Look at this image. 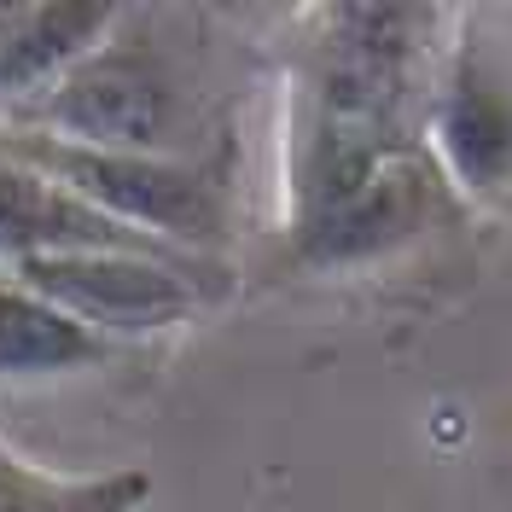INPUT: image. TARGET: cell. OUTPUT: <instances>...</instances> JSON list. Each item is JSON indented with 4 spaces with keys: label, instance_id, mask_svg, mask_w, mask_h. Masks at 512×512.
<instances>
[{
    "label": "cell",
    "instance_id": "8",
    "mask_svg": "<svg viewBox=\"0 0 512 512\" xmlns=\"http://www.w3.org/2000/svg\"><path fill=\"white\" fill-rule=\"evenodd\" d=\"M117 344L88 332L76 315L47 303L41 291L0 274V379H53L111 361Z\"/></svg>",
    "mask_w": 512,
    "mask_h": 512
},
{
    "label": "cell",
    "instance_id": "6",
    "mask_svg": "<svg viewBox=\"0 0 512 512\" xmlns=\"http://www.w3.org/2000/svg\"><path fill=\"white\" fill-rule=\"evenodd\" d=\"M82 251H175V245L111 222L105 210L82 204L76 192H64L59 181H47L41 169L0 146V262L18 268V262Z\"/></svg>",
    "mask_w": 512,
    "mask_h": 512
},
{
    "label": "cell",
    "instance_id": "7",
    "mask_svg": "<svg viewBox=\"0 0 512 512\" xmlns=\"http://www.w3.org/2000/svg\"><path fill=\"white\" fill-rule=\"evenodd\" d=\"M117 12L123 6H94V0H47V6L18 0L12 30L0 41V123L30 111L70 64L88 59L111 35Z\"/></svg>",
    "mask_w": 512,
    "mask_h": 512
},
{
    "label": "cell",
    "instance_id": "5",
    "mask_svg": "<svg viewBox=\"0 0 512 512\" xmlns=\"http://www.w3.org/2000/svg\"><path fill=\"white\" fill-rule=\"evenodd\" d=\"M454 198L460 192L448 187V175H443V163L431 158V146H414V152L384 163L367 187H355L338 210H326L303 233H286V256L297 268H315V274L367 268L379 256L414 245L419 233H431L437 222H448Z\"/></svg>",
    "mask_w": 512,
    "mask_h": 512
},
{
    "label": "cell",
    "instance_id": "4",
    "mask_svg": "<svg viewBox=\"0 0 512 512\" xmlns=\"http://www.w3.org/2000/svg\"><path fill=\"white\" fill-rule=\"evenodd\" d=\"M425 140L454 192L489 198L512 187V59L483 35L478 12H460Z\"/></svg>",
    "mask_w": 512,
    "mask_h": 512
},
{
    "label": "cell",
    "instance_id": "10",
    "mask_svg": "<svg viewBox=\"0 0 512 512\" xmlns=\"http://www.w3.org/2000/svg\"><path fill=\"white\" fill-rule=\"evenodd\" d=\"M12 12H18V0H0V41H6V30H12Z\"/></svg>",
    "mask_w": 512,
    "mask_h": 512
},
{
    "label": "cell",
    "instance_id": "3",
    "mask_svg": "<svg viewBox=\"0 0 512 512\" xmlns=\"http://www.w3.org/2000/svg\"><path fill=\"white\" fill-rule=\"evenodd\" d=\"M6 280L41 291L76 315L88 332L123 344V338H152L181 320L204 315L233 291L222 256L192 251H82V256H41L6 268Z\"/></svg>",
    "mask_w": 512,
    "mask_h": 512
},
{
    "label": "cell",
    "instance_id": "9",
    "mask_svg": "<svg viewBox=\"0 0 512 512\" xmlns=\"http://www.w3.org/2000/svg\"><path fill=\"white\" fill-rule=\"evenodd\" d=\"M152 478L140 466L111 472H47L0 437V512H140Z\"/></svg>",
    "mask_w": 512,
    "mask_h": 512
},
{
    "label": "cell",
    "instance_id": "1",
    "mask_svg": "<svg viewBox=\"0 0 512 512\" xmlns=\"http://www.w3.org/2000/svg\"><path fill=\"white\" fill-rule=\"evenodd\" d=\"M175 12L123 6L111 35L82 64H70L12 128H41L76 146L146 152V158L210 163L216 105L204 88L187 35H169Z\"/></svg>",
    "mask_w": 512,
    "mask_h": 512
},
{
    "label": "cell",
    "instance_id": "2",
    "mask_svg": "<svg viewBox=\"0 0 512 512\" xmlns=\"http://www.w3.org/2000/svg\"><path fill=\"white\" fill-rule=\"evenodd\" d=\"M0 146L41 169L47 181H59L64 192H76L82 204L105 210L111 222L152 233L175 251L216 256L233 233V187L216 163L105 152V146H76V140L12 123H0Z\"/></svg>",
    "mask_w": 512,
    "mask_h": 512
}]
</instances>
